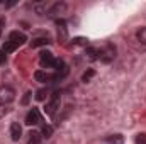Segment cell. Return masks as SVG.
Listing matches in <instances>:
<instances>
[{
  "instance_id": "obj_1",
  "label": "cell",
  "mask_w": 146,
  "mask_h": 144,
  "mask_svg": "<svg viewBox=\"0 0 146 144\" xmlns=\"http://www.w3.org/2000/svg\"><path fill=\"white\" fill-rule=\"evenodd\" d=\"M15 98V92L14 88L7 87V85H0V104L3 105H10Z\"/></svg>"
},
{
  "instance_id": "obj_2",
  "label": "cell",
  "mask_w": 146,
  "mask_h": 144,
  "mask_svg": "<svg viewBox=\"0 0 146 144\" xmlns=\"http://www.w3.org/2000/svg\"><path fill=\"white\" fill-rule=\"evenodd\" d=\"M115 58V48L112 44H106L102 49H99V59L102 63H110Z\"/></svg>"
},
{
  "instance_id": "obj_3",
  "label": "cell",
  "mask_w": 146,
  "mask_h": 144,
  "mask_svg": "<svg viewBox=\"0 0 146 144\" xmlns=\"http://www.w3.org/2000/svg\"><path fill=\"white\" fill-rule=\"evenodd\" d=\"M60 104H61V97H60V93L58 92H54L53 95H51V98H49V102L46 104V114L48 115H54V112L60 108Z\"/></svg>"
},
{
  "instance_id": "obj_4",
  "label": "cell",
  "mask_w": 146,
  "mask_h": 144,
  "mask_svg": "<svg viewBox=\"0 0 146 144\" xmlns=\"http://www.w3.org/2000/svg\"><path fill=\"white\" fill-rule=\"evenodd\" d=\"M39 63H41L42 68H51V70H54L56 58L53 56V53H49V51H42L41 56H39Z\"/></svg>"
},
{
  "instance_id": "obj_5",
  "label": "cell",
  "mask_w": 146,
  "mask_h": 144,
  "mask_svg": "<svg viewBox=\"0 0 146 144\" xmlns=\"http://www.w3.org/2000/svg\"><path fill=\"white\" fill-rule=\"evenodd\" d=\"M66 12V3L65 2H56L54 5H51L49 7V10H48V17H51V19H54V17H60L61 14H65Z\"/></svg>"
},
{
  "instance_id": "obj_6",
  "label": "cell",
  "mask_w": 146,
  "mask_h": 144,
  "mask_svg": "<svg viewBox=\"0 0 146 144\" xmlns=\"http://www.w3.org/2000/svg\"><path fill=\"white\" fill-rule=\"evenodd\" d=\"M41 122H42L41 112H39L36 107H33L27 112V115H26V124H27V126H37V124H41Z\"/></svg>"
},
{
  "instance_id": "obj_7",
  "label": "cell",
  "mask_w": 146,
  "mask_h": 144,
  "mask_svg": "<svg viewBox=\"0 0 146 144\" xmlns=\"http://www.w3.org/2000/svg\"><path fill=\"white\" fill-rule=\"evenodd\" d=\"M34 78H36L39 83H51V81H56V75L54 73H49V71H42V70H37L34 73Z\"/></svg>"
},
{
  "instance_id": "obj_8",
  "label": "cell",
  "mask_w": 146,
  "mask_h": 144,
  "mask_svg": "<svg viewBox=\"0 0 146 144\" xmlns=\"http://www.w3.org/2000/svg\"><path fill=\"white\" fill-rule=\"evenodd\" d=\"M9 41L14 42V44H17V46H21V44H24L27 41V37H26V34H22L19 31H14V32L9 34Z\"/></svg>"
},
{
  "instance_id": "obj_9",
  "label": "cell",
  "mask_w": 146,
  "mask_h": 144,
  "mask_svg": "<svg viewBox=\"0 0 146 144\" xmlns=\"http://www.w3.org/2000/svg\"><path fill=\"white\" fill-rule=\"evenodd\" d=\"M22 136V127L19 126V122H12L10 124V137L12 141H19Z\"/></svg>"
},
{
  "instance_id": "obj_10",
  "label": "cell",
  "mask_w": 146,
  "mask_h": 144,
  "mask_svg": "<svg viewBox=\"0 0 146 144\" xmlns=\"http://www.w3.org/2000/svg\"><path fill=\"white\" fill-rule=\"evenodd\" d=\"M33 9H34V12H36L37 15H44L49 10V7H48L46 2H36V3H33Z\"/></svg>"
},
{
  "instance_id": "obj_11",
  "label": "cell",
  "mask_w": 146,
  "mask_h": 144,
  "mask_svg": "<svg viewBox=\"0 0 146 144\" xmlns=\"http://www.w3.org/2000/svg\"><path fill=\"white\" fill-rule=\"evenodd\" d=\"M41 141H42L41 131H31L29 132V141H27V144H41Z\"/></svg>"
},
{
  "instance_id": "obj_12",
  "label": "cell",
  "mask_w": 146,
  "mask_h": 144,
  "mask_svg": "<svg viewBox=\"0 0 146 144\" xmlns=\"http://www.w3.org/2000/svg\"><path fill=\"white\" fill-rule=\"evenodd\" d=\"M85 56H87L88 59L95 61V59H99V49H97V48H92V46H87V48H85Z\"/></svg>"
},
{
  "instance_id": "obj_13",
  "label": "cell",
  "mask_w": 146,
  "mask_h": 144,
  "mask_svg": "<svg viewBox=\"0 0 146 144\" xmlns=\"http://www.w3.org/2000/svg\"><path fill=\"white\" fill-rule=\"evenodd\" d=\"M106 143H109V144H122L124 143V139H122L121 134H114V136L106 137Z\"/></svg>"
},
{
  "instance_id": "obj_14",
  "label": "cell",
  "mask_w": 146,
  "mask_h": 144,
  "mask_svg": "<svg viewBox=\"0 0 146 144\" xmlns=\"http://www.w3.org/2000/svg\"><path fill=\"white\" fill-rule=\"evenodd\" d=\"M17 48H19L17 44H14V42H10V41H5V44L2 46V51L7 54V53H12V51H15Z\"/></svg>"
},
{
  "instance_id": "obj_15",
  "label": "cell",
  "mask_w": 146,
  "mask_h": 144,
  "mask_svg": "<svg viewBox=\"0 0 146 144\" xmlns=\"http://www.w3.org/2000/svg\"><path fill=\"white\" fill-rule=\"evenodd\" d=\"M46 44H49V39H48V37H37V39H34V41L31 42V46H33V48L46 46Z\"/></svg>"
},
{
  "instance_id": "obj_16",
  "label": "cell",
  "mask_w": 146,
  "mask_h": 144,
  "mask_svg": "<svg viewBox=\"0 0 146 144\" xmlns=\"http://www.w3.org/2000/svg\"><path fill=\"white\" fill-rule=\"evenodd\" d=\"M41 136H42V139L51 137V136H53V127H51V126H42V129H41Z\"/></svg>"
},
{
  "instance_id": "obj_17",
  "label": "cell",
  "mask_w": 146,
  "mask_h": 144,
  "mask_svg": "<svg viewBox=\"0 0 146 144\" xmlns=\"http://www.w3.org/2000/svg\"><path fill=\"white\" fill-rule=\"evenodd\" d=\"M136 37H138V41H139L141 44L146 46V27H141V29L136 32Z\"/></svg>"
},
{
  "instance_id": "obj_18",
  "label": "cell",
  "mask_w": 146,
  "mask_h": 144,
  "mask_svg": "<svg viewBox=\"0 0 146 144\" xmlns=\"http://www.w3.org/2000/svg\"><path fill=\"white\" fill-rule=\"evenodd\" d=\"M73 44H80V46H88V39H85V37H75L73 39Z\"/></svg>"
},
{
  "instance_id": "obj_19",
  "label": "cell",
  "mask_w": 146,
  "mask_h": 144,
  "mask_svg": "<svg viewBox=\"0 0 146 144\" xmlns=\"http://www.w3.org/2000/svg\"><path fill=\"white\" fill-rule=\"evenodd\" d=\"M94 75H95V71H94V70H88V71H85V73H83V76H82V80H83V81L87 83V81H90V78H92Z\"/></svg>"
},
{
  "instance_id": "obj_20",
  "label": "cell",
  "mask_w": 146,
  "mask_h": 144,
  "mask_svg": "<svg viewBox=\"0 0 146 144\" xmlns=\"http://www.w3.org/2000/svg\"><path fill=\"white\" fill-rule=\"evenodd\" d=\"M7 114H9V105L0 104V119H2V117H5Z\"/></svg>"
},
{
  "instance_id": "obj_21",
  "label": "cell",
  "mask_w": 146,
  "mask_h": 144,
  "mask_svg": "<svg viewBox=\"0 0 146 144\" xmlns=\"http://www.w3.org/2000/svg\"><path fill=\"white\" fill-rule=\"evenodd\" d=\"M136 144H146V134H138L136 136Z\"/></svg>"
},
{
  "instance_id": "obj_22",
  "label": "cell",
  "mask_w": 146,
  "mask_h": 144,
  "mask_svg": "<svg viewBox=\"0 0 146 144\" xmlns=\"http://www.w3.org/2000/svg\"><path fill=\"white\" fill-rule=\"evenodd\" d=\"M46 98V90H39L36 93V100H44Z\"/></svg>"
},
{
  "instance_id": "obj_23",
  "label": "cell",
  "mask_w": 146,
  "mask_h": 144,
  "mask_svg": "<svg viewBox=\"0 0 146 144\" xmlns=\"http://www.w3.org/2000/svg\"><path fill=\"white\" fill-rule=\"evenodd\" d=\"M5 61H7V54L0 49V65H5Z\"/></svg>"
},
{
  "instance_id": "obj_24",
  "label": "cell",
  "mask_w": 146,
  "mask_h": 144,
  "mask_svg": "<svg viewBox=\"0 0 146 144\" xmlns=\"http://www.w3.org/2000/svg\"><path fill=\"white\" fill-rule=\"evenodd\" d=\"M2 27H3V19H0V32H2Z\"/></svg>"
}]
</instances>
